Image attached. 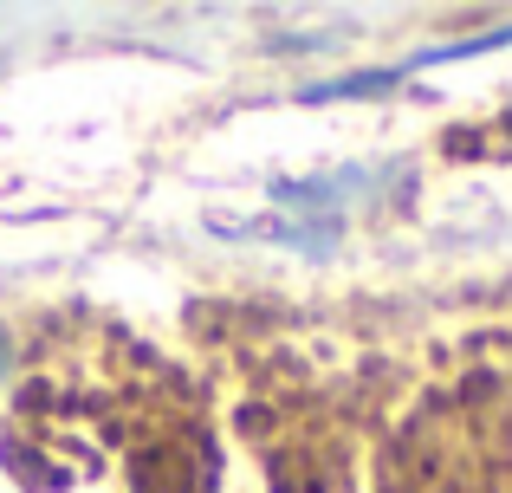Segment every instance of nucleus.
Instances as JSON below:
<instances>
[{
    "label": "nucleus",
    "mask_w": 512,
    "mask_h": 493,
    "mask_svg": "<svg viewBox=\"0 0 512 493\" xmlns=\"http://www.w3.org/2000/svg\"><path fill=\"white\" fill-rule=\"evenodd\" d=\"M493 46H506V39H493ZM467 52H487V46H441V52H428V59H467Z\"/></svg>",
    "instance_id": "1"
}]
</instances>
